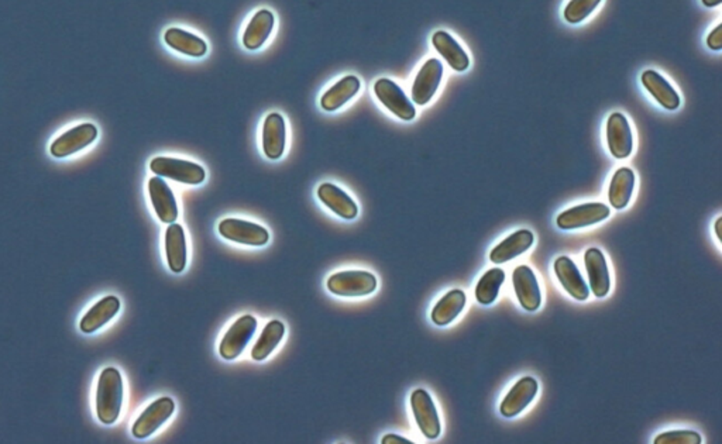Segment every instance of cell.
<instances>
[{
  "mask_svg": "<svg viewBox=\"0 0 722 444\" xmlns=\"http://www.w3.org/2000/svg\"><path fill=\"white\" fill-rule=\"evenodd\" d=\"M125 386L120 371L107 367L101 372L97 386V415L104 425H113L120 417Z\"/></svg>",
  "mask_w": 722,
  "mask_h": 444,
  "instance_id": "6da1fadb",
  "label": "cell"
},
{
  "mask_svg": "<svg viewBox=\"0 0 722 444\" xmlns=\"http://www.w3.org/2000/svg\"><path fill=\"white\" fill-rule=\"evenodd\" d=\"M329 292L343 298H361L371 295L377 290V278L374 274L363 269H349V271L336 272L329 277Z\"/></svg>",
  "mask_w": 722,
  "mask_h": 444,
  "instance_id": "7a4b0ae2",
  "label": "cell"
},
{
  "mask_svg": "<svg viewBox=\"0 0 722 444\" xmlns=\"http://www.w3.org/2000/svg\"><path fill=\"white\" fill-rule=\"evenodd\" d=\"M151 173L161 178L173 179L185 185H201L206 179L204 167L188 160L174 157H156L150 162Z\"/></svg>",
  "mask_w": 722,
  "mask_h": 444,
  "instance_id": "3957f363",
  "label": "cell"
},
{
  "mask_svg": "<svg viewBox=\"0 0 722 444\" xmlns=\"http://www.w3.org/2000/svg\"><path fill=\"white\" fill-rule=\"evenodd\" d=\"M219 235L237 245L263 247L270 241V233L261 224L228 217L219 223Z\"/></svg>",
  "mask_w": 722,
  "mask_h": 444,
  "instance_id": "277c9868",
  "label": "cell"
},
{
  "mask_svg": "<svg viewBox=\"0 0 722 444\" xmlns=\"http://www.w3.org/2000/svg\"><path fill=\"white\" fill-rule=\"evenodd\" d=\"M374 95L387 111L404 121H414L416 109L400 85L390 78H380L374 82Z\"/></svg>",
  "mask_w": 722,
  "mask_h": 444,
  "instance_id": "5b68a950",
  "label": "cell"
},
{
  "mask_svg": "<svg viewBox=\"0 0 722 444\" xmlns=\"http://www.w3.org/2000/svg\"><path fill=\"white\" fill-rule=\"evenodd\" d=\"M257 331V319L252 315L240 316L232 326L229 327L219 345V354L226 362H232L239 357L249 345Z\"/></svg>",
  "mask_w": 722,
  "mask_h": 444,
  "instance_id": "8992f818",
  "label": "cell"
},
{
  "mask_svg": "<svg viewBox=\"0 0 722 444\" xmlns=\"http://www.w3.org/2000/svg\"><path fill=\"white\" fill-rule=\"evenodd\" d=\"M611 210L602 202H588L564 210L556 217L557 228L562 230L590 228L609 219Z\"/></svg>",
  "mask_w": 722,
  "mask_h": 444,
  "instance_id": "52a82bcc",
  "label": "cell"
},
{
  "mask_svg": "<svg viewBox=\"0 0 722 444\" xmlns=\"http://www.w3.org/2000/svg\"><path fill=\"white\" fill-rule=\"evenodd\" d=\"M174 410H175V402L171 400L170 396H163L150 403L133 424V436L138 440L150 438L166 424L167 420L173 417Z\"/></svg>",
  "mask_w": 722,
  "mask_h": 444,
  "instance_id": "ba28073f",
  "label": "cell"
},
{
  "mask_svg": "<svg viewBox=\"0 0 722 444\" xmlns=\"http://www.w3.org/2000/svg\"><path fill=\"white\" fill-rule=\"evenodd\" d=\"M412 414L419 431L429 440L439 438L442 432L439 414L436 409L432 396L425 389H415L411 395Z\"/></svg>",
  "mask_w": 722,
  "mask_h": 444,
  "instance_id": "9c48e42d",
  "label": "cell"
},
{
  "mask_svg": "<svg viewBox=\"0 0 722 444\" xmlns=\"http://www.w3.org/2000/svg\"><path fill=\"white\" fill-rule=\"evenodd\" d=\"M97 138V129L95 124L82 123L69 129L64 135L52 142L50 152L56 159H66L69 155L82 152L89 147Z\"/></svg>",
  "mask_w": 722,
  "mask_h": 444,
  "instance_id": "30bf717a",
  "label": "cell"
},
{
  "mask_svg": "<svg viewBox=\"0 0 722 444\" xmlns=\"http://www.w3.org/2000/svg\"><path fill=\"white\" fill-rule=\"evenodd\" d=\"M443 78V64L438 58H429L421 66L412 83V102L418 106H425L439 90Z\"/></svg>",
  "mask_w": 722,
  "mask_h": 444,
  "instance_id": "8fae6325",
  "label": "cell"
},
{
  "mask_svg": "<svg viewBox=\"0 0 722 444\" xmlns=\"http://www.w3.org/2000/svg\"><path fill=\"white\" fill-rule=\"evenodd\" d=\"M607 144L609 152L617 160L628 159L633 152V129L625 114L616 112L607 121Z\"/></svg>",
  "mask_w": 722,
  "mask_h": 444,
  "instance_id": "7c38bea8",
  "label": "cell"
},
{
  "mask_svg": "<svg viewBox=\"0 0 722 444\" xmlns=\"http://www.w3.org/2000/svg\"><path fill=\"white\" fill-rule=\"evenodd\" d=\"M512 284L516 298L524 309L535 312L542 303V292L535 272L528 266H519L512 272Z\"/></svg>",
  "mask_w": 722,
  "mask_h": 444,
  "instance_id": "4fadbf2b",
  "label": "cell"
},
{
  "mask_svg": "<svg viewBox=\"0 0 722 444\" xmlns=\"http://www.w3.org/2000/svg\"><path fill=\"white\" fill-rule=\"evenodd\" d=\"M149 195L157 217L163 223L171 224L178 219V204L170 185L161 176L150 178Z\"/></svg>",
  "mask_w": 722,
  "mask_h": 444,
  "instance_id": "5bb4252c",
  "label": "cell"
},
{
  "mask_svg": "<svg viewBox=\"0 0 722 444\" xmlns=\"http://www.w3.org/2000/svg\"><path fill=\"white\" fill-rule=\"evenodd\" d=\"M261 143H263V152L267 159L276 161L283 157L285 145H287V124H285L283 114L274 112L267 116L263 124Z\"/></svg>",
  "mask_w": 722,
  "mask_h": 444,
  "instance_id": "9a60e30c",
  "label": "cell"
},
{
  "mask_svg": "<svg viewBox=\"0 0 722 444\" xmlns=\"http://www.w3.org/2000/svg\"><path fill=\"white\" fill-rule=\"evenodd\" d=\"M640 81L650 97H654L657 104L664 107L666 111H678L680 107V95L662 74L657 73L655 69H647L643 71Z\"/></svg>",
  "mask_w": 722,
  "mask_h": 444,
  "instance_id": "2e32d148",
  "label": "cell"
},
{
  "mask_svg": "<svg viewBox=\"0 0 722 444\" xmlns=\"http://www.w3.org/2000/svg\"><path fill=\"white\" fill-rule=\"evenodd\" d=\"M585 266L587 269L590 290L597 298H604L611 290V277L604 253L600 248H588L585 254Z\"/></svg>",
  "mask_w": 722,
  "mask_h": 444,
  "instance_id": "e0dca14e",
  "label": "cell"
},
{
  "mask_svg": "<svg viewBox=\"0 0 722 444\" xmlns=\"http://www.w3.org/2000/svg\"><path fill=\"white\" fill-rule=\"evenodd\" d=\"M540 389V384L532 377H524L519 379L516 386L509 389V393L505 395L504 401L500 407L504 417H516L521 414L522 410L528 407L529 403L535 400L536 393Z\"/></svg>",
  "mask_w": 722,
  "mask_h": 444,
  "instance_id": "ac0fdd59",
  "label": "cell"
},
{
  "mask_svg": "<svg viewBox=\"0 0 722 444\" xmlns=\"http://www.w3.org/2000/svg\"><path fill=\"white\" fill-rule=\"evenodd\" d=\"M274 26H276V16L268 9H260L259 12L252 14V18L250 19L243 33L245 49L249 51H257L261 49L268 42Z\"/></svg>",
  "mask_w": 722,
  "mask_h": 444,
  "instance_id": "d6986e66",
  "label": "cell"
},
{
  "mask_svg": "<svg viewBox=\"0 0 722 444\" xmlns=\"http://www.w3.org/2000/svg\"><path fill=\"white\" fill-rule=\"evenodd\" d=\"M555 274L559 279L560 285L563 286L571 298L576 300H586L590 296V288L581 276L580 269L574 264L573 260L562 255L555 261Z\"/></svg>",
  "mask_w": 722,
  "mask_h": 444,
  "instance_id": "ffe728a7",
  "label": "cell"
},
{
  "mask_svg": "<svg viewBox=\"0 0 722 444\" xmlns=\"http://www.w3.org/2000/svg\"><path fill=\"white\" fill-rule=\"evenodd\" d=\"M318 198L329 210L345 221H353L359 214V206L354 199L335 183H322L318 188Z\"/></svg>",
  "mask_w": 722,
  "mask_h": 444,
  "instance_id": "44dd1931",
  "label": "cell"
},
{
  "mask_svg": "<svg viewBox=\"0 0 722 444\" xmlns=\"http://www.w3.org/2000/svg\"><path fill=\"white\" fill-rule=\"evenodd\" d=\"M535 243V236L532 231L528 229H521V230L512 233L509 238L495 245L490 253V260L494 264H504V262L511 261L516 259L519 255L528 252L529 248L532 247Z\"/></svg>",
  "mask_w": 722,
  "mask_h": 444,
  "instance_id": "7402d4cb",
  "label": "cell"
},
{
  "mask_svg": "<svg viewBox=\"0 0 722 444\" xmlns=\"http://www.w3.org/2000/svg\"><path fill=\"white\" fill-rule=\"evenodd\" d=\"M119 310H120V300L118 296H105L101 300H97L81 319V331L85 334L95 333L105 324L109 323L119 314Z\"/></svg>",
  "mask_w": 722,
  "mask_h": 444,
  "instance_id": "603a6c76",
  "label": "cell"
},
{
  "mask_svg": "<svg viewBox=\"0 0 722 444\" xmlns=\"http://www.w3.org/2000/svg\"><path fill=\"white\" fill-rule=\"evenodd\" d=\"M432 45L439 52L450 68L456 73H464L470 66V58L456 38L445 30L436 31L432 35Z\"/></svg>",
  "mask_w": 722,
  "mask_h": 444,
  "instance_id": "cb8c5ba5",
  "label": "cell"
},
{
  "mask_svg": "<svg viewBox=\"0 0 722 444\" xmlns=\"http://www.w3.org/2000/svg\"><path fill=\"white\" fill-rule=\"evenodd\" d=\"M166 255L168 269L174 274H181L187 269V238L181 224L171 223L166 231Z\"/></svg>",
  "mask_w": 722,
  "mask_h": 444,
  "instance_id": "d4e9b609",
  "label": "cell"
},
{
  "mask_svg": "<svg viewBox=\"0 0 722 444\" xmlns=\"http://www.w3.org/2000/svg\"><path fill=\"white\" fill-rule=\"evenodd\" d=\"M164 42L174 51L182 56L201 58L206 56L207 44L204 38L180 27H170L164 33Z\"/></svg>",
  "mask_w": 722,
  "mask_h": 444,
  "instance_id": "484cf974",
  "label": "cell"
},
{
  "mask_svg": "<svg viewBox=\"0 0 722 444\" xmlns=\"http://www.w3.org/2000/svg\"><path fill=\"white\" fill-rule=\"evenodd\" d=\"M361 88V82L356 75H345L329 88L321 97V107L325 112H336L349 104Z\"/></svg>",
  "mask_w": 722,
  "mask_h": 444,
  "instance_id": "4316f807",
  "label": "cell"
},
{
  "mask_svg": "<svg viewBox=\"0 0 722 444\" xmlns=\"http://www.w3.org/2000/svg\"><path fill=\"white\" fill-rule=\"evenodd\" d=\"M635 183L636 176L633 169L628 167L617 169L609 183V205L617 210L625 209L633 199Z\"/></svg>",
  "mask_w": 722,
  "mask_h": 444,
  "instance_id": "83f0119b",
  "label": "cell"
},
{
  "mask_svg": "<svg viewBox=\"0 0 722 444\" xmlns=\"http://www.w3.org/2000/svg\"><path fill=\"white\" fill-rule=\"evenodd\" d=\"M467 296L462 290L449 291L436 303L431 319L436 326H447L452 323L466 307Z\"/></svg>",
  "mask_w": 722,
  "mask_h": 444,
  "instance_id": "f1b7e54d",
  "label": "cell"
},
{
  "mask_svg": "<svg viewBox=\"0 0 722 444\" xmlns=\"http://www.w3.org/2000/svg\"><path fill=\"white\" fill-rule=\"evenodd\" d=\"M285 334V326L283 322L271 321L266 324L264 331L257 339L256 345L252 350V358L254 362H264L271 353L280 345Z\"/></svg>",
  "mask_w": 722,
  "mask_h": 444,
  "instance_id": "f546056e",
  "label": "cell"
},
{
  "mask_svg": "<svg viewBox=\"0 0 722 444\" xmlns=\"http://www.w3.org/2000/svg\"><path fill=\"white\" fill-rule=\"evenodd\" d=\"M505 272L501 269H488L476 286V300L480 305H491L498 298V293L501 290L504 283Z\"/></svg>",
  "mask_w": 722,
  "mask_h": 444,
  "instance_id": "4dcf8cb0",
  "label": "cell"
},
{
  "mask_svg": "<svg viewBox=\"0 0 722 444\" xmlns=\"http://www.w3.org/2000/svg\"><path fill=\"white\" fill-rule=\"evenodd\" d=\"M602 0H571L564 7V20L571 25H578L600 6Z\"/></svg>",
  "mask_w": 722,
  "mask_h": 444,
  "instance_id": "1f68e13d",
  "label": "cell"
},
{
  "mask_svg": "<svg viewBox=\"0 0 722 444\" xmlns=\"http://www.w3.org/2000/svg\"><path fill=\"white\" fill-rule=\"evenodd\" d=\"M703 439L695 431L664 432L655 439V444H702Z\"/></svg>",
  "mask_w": 722,
  "mask_h": 444,
  "instance_id": "d6a6232c",
  "label": "cell"
},
{
  "mask_svg": "<svg viewBox=\"0 0 722 444\" xmlns=\"http://www.w3.org/2000/svg\"><path fill=\"white\" fill-rule=\"evenodd\" d=\"M707 45L712 51H719L722 49V25L717 26L707 37Z\"/></svg>",
  "mask_w": 722,
  "mask_h": 444,
  "instance_id": "836d02e7",
  "label": "cell"
},
{
  "mask_svg": "<svg viewBox=\"0 0 722 444\" xmlns=\"http://www.w3.org/2000/svg\"><path fill=\"white\" fill-rule=\"evenodd\" d=\"M383 444H412L411 440L408 439L402 438V436H398V434H385L384 436L383 440H381Z\"/></svg>",
  "mask_w": 722,
  "mask_h": 444,
  "instance_id": "e575fe53",
  "label": "cell"
},
{
  "mask_svg": "<svg viewBox=\"0 0 722 444\" xmlns=\"http://www.w3.org/2000/svg\"><path fill=\"white\" fill-rule=\"evenodd\" d=\"M722 0H702L705 7H717L721 4Z\"/></svg>",
  "mask_w": 722,
  "mask_h": 444,
  "instance_id": "d590c367",
  "label": "cell"
},
{
  "mask_svg": "<svg viewBox=\"0 0 722 444\" xmlns=\"http://www.w3.org/2000/svg\"><path fill=\"white\" fill-rule=\"evenodd\" d=\"M719 224H721V217H718V221H717L716 223L717 238H718V240H721V235H719Z\"/></svg>",
  "mask_w": 722,
  "mask_h": 444,
  "instance_id": "8d00e7d4",
  "label": "cell"
}]
</instances>
